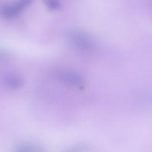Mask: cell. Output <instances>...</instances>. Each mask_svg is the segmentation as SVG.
Here are the masks:
<instances>
[{
	"label": "cell",
	"instance_id": "obj_1",
	"mask_svg": "<svg viewBox=\"0 0 152 152\" xmlns=\"http://www.w3.org/2000/svg\"><path fill=\"white\" fill-rule=\"evenodd\" d=\"M67 40L72 47L82 52H91L94 48L93 39L80 30H71L66 34Z\"/></svg>",
	"mask_w": 152,
	"mask_h": 152
},
{
	"label": "cell",
	"instance_id": "obj_2",
	"mask_svg": "<svg viewBox=\"0 0 152 152\" xmlns=\"http://www.w3.org/2000/svg\"><path fill=\"white\" fill-rule=\"evenodd\" d=\"M33 0H18L13 4L4 5L0 9V15L5 19H12L17 16L22 10L30 5Z\"/></svg>",
	"mask_w": 152,
	"mask_h": 152
},
{
	"label": "cell",
	"instance_id": "obj_3",
	"mask_svg": "<svg viewBox=\"0 0 152 152\" xmlns=\"http://www.w3.org/2000/svg\"><path fill=\"white\" fill-rule=\"evenodd\" d=\"M56 77L57 80L60 81V83L69 87L82 88L84 86V81L83 78L80 75L72 71H58Z\"/></svg>",
	"mask_w": 152,
	"mask_h": 152
},
{
	"label": "cell",
	"instance_id": "obj_4",
	"mask_svg": "<svg viewBox=\"0 0 152 152\" xmlns=\"http://www.w3.org/2000/svg\"><path fill=\"white\" fill-rule=\"evenodd\" d=\"M13 152H45V149L39 145L25 143L16 147Z\"/></svg>",
	"mask_w": 152,
	"mask_h": 152
},
{
	"label": "cell",
	"instance_id": "obj_5",
	"mask_svg": "<svg viewBox=\"0 0 152 152\" xmlns=\"http://www.w3.org/2000/svg\"><path fill=\"white\" fill-rule=\"evenodd\" d=\"M7 82L10 87L14 88L19 87L21 86V84H22V81H21L20 79L16 77H9Z\"/></svg>",
	"mask_w": 152,
	"mask_h": 152
},
{
	"label": "cell",
	"instance_id": "obj_6",
	"mask_svg": "<svg viewBox=\"0 0 152 152\" xmlns=\"http://www.w3.org/2000/svg\"><path fill=\"white\" fill-rule=\"evenodd\" d=\"M45 4L50 10H57L60 7V3L58 0H45Z\"/></svg>",
	"mask_w": 152,
	"mask_h": 152
},
{
	"label": "cell",
	"instance_id": "obj_7",
	"mask_svg": "<svg viewBox=\"0 0 152 152\" xmlns=\"http://www.w3.org/2000/svg\"><path fill=\"white\" fill-rule=\"evenodd\" d=\"M87 149L88 146L86 145H77L71 147L65 152H85Z\"/></svg>",
	"mask_w": 152,
	"mask_h": 152
}]
</instances>
